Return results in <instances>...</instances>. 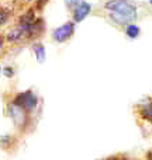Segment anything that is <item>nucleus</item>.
<instances>
[{"label": "nucleus", "instance_id": "nucleus-1", "mask_svg": "<svg viewBox=\"0 0 152 160\" xmlns=\"http://www.w3.org/2000/svg\"><path fill=\"white\" fill-rule=\"evenodd\" d=\"M106 8L111 11V18L118 24H127L137 17V8L123 0H110L106 3Z\"/></svg>", "mask_w": 152, "mask_h": 160}, {"label": "nucleus", "instance_id": "nucleus-11", "mask_svg": "<svg viewBox=\"0 0 152 160\" xmlns=\"http://www.w3.org/2000/svg\"><path fill=\"white\" fill-rule=\"evenodd\" d=\"M65 2H66V6L69 8H75L76 6L80 3V0H65Z\"/></svg>", "mask_w": 152, "mask_h": 160}, {"label": "nucleus", "instance_id": "nucleus-3", "mask_svg": "<svg viewBox=\"0 0 152 160\" xmlns=\"http://www.w3.org/2000/svg\"><path fill=\"white\" fill-rule=\"evenodd\" d=\"M73 30H75V25L73 22H65L64 25H61L59 28H56L54 31L52 37L56 42H65L66 39H69L73 34Z\"/></svg>", "mask_w": 152, "mask_h": 160}, {"label": "nucleus", "instance_id": "nucleus-6", "mask_svg": "<svg viewBox=\"0 0 152 160\" xmlns=\"http://www.w3.org/2000/svg\"><path fill=\"white\" fill-rule=\"evenodd\" d=\"M24 35H27V31L24 30L23 27H17V28H14L13 31H10L8 32V35H7V39L8 41H18V39H21Z\"/></svg>", "mask_w": 152, "mask_h": 160}, {"label": "nucleus", "instance_id": "nucleus-7", "mask_svg": "<svg viewBox=\"0 0 152 160\" xmlns=\"http://www.w3.org/2000/svg\"><path fill=\"white\" fill-rule=\"evenodd\" d=\"M34 53H35L37 56V61H38V63H44L45 62V48L42 47L41 44H35L34 45Z\"/></svg>", "mask_w": 152, "mask_h": 160}, {"label": "nucleus", "instance_id": "nucleus-14", "mask_svg": "<svg viewBox=\"0 0 152 160\" xmlns=\"http://www.w3.org/2000/svg\"><path fill=\"white\" fill-rule=\"evenodd\" d=\"M149 2H151V4H152V0H149Z\"/></svg>", "mask_w": 152, "mask_h": 160}, {"label": "nucleus", "instance_id": "nucleus-15", "mask_svg": "<svg viewBox=\"0 0 152 160\" xmlns=\"http://www.w3.org/2000/svg\"><path fill=\"white\" fill-rule=\"evenodd\" d=\"M0 73H2V69H0Z\"/></svg>", "mask_w": 152, "mask_h": 160}, {"label": "nucleus", "instance_id": "nucleus-9", "mask_svg": "<svg viewBox=\"0 0 152 160\" xmlns=\"http://www.w3.org/2000/svg\"><path fill=\"white\" fill-rule=\"evenodd\" d=\"M142 114H144L145 118H148V119H149V121L152 122V104L147 105V107L144 108V111H142Z\"/></svg>", "mask_w": 152, "mask_h": 160}, {"label": "nucleus", "instance_id": "nucleus-5", "mask_svg": "<svg viewBox=\"0 0 152 160\" xmlns=\"http://www.w3.org/2000/svg\"><path fill=\"white\" fill-rule=\"evenodd\" d=\"M10 117L13 118V121L16 122L17 125H21L23 122H24V118H25L24 117V110L13 102V104L10 105Z\"/></svg>", "mask_w": 152, "mask_h": 160}, {"label": "nucleus", "instance_id": "nucleus-10", "mask_svg": "<svg viewBox=\"0 0 152 160\" xmlns=\"http://www.w3.org/2000/svg\"><path fill=\"white\" fill-rule=\"evenodd\" d=\"M7 18H8V13L6 10H0V25L2 24H4L6 21H7Z\"/></svg>", "mask_w": 152, "mask_h": 160}, {"label": "nucleus", "instance_id": "nucleus-12", "mask_svg": "<svg viewBox=\"0 0 152 160\" xmlns=\"http://www.w3.org/2000/svg\"><path fill=\"white\" fill-rule=\"evenodd\" d=\"M13 69H11V68H6L4 69V75L7 76V78H10V76H13Z\"/></svg>", "mask_w": 152, "mask_h": 160}, {"label": "nucleus", "instance_id": "nucleus-8", "mask_svg": "<svg viewBox=\"0 0 152 160\" xmlns=\"http://www.w3.org/2000/svg\"><path fill=\"white\" fill-rule=\"evenodd\" d=\"M127 35L130 37V38H137V37L139 35V28L134 24H130L127 27Z\"/></svg>", "mask_w": 152, "mask_h": 160}, {"label": "nucleus", "instance_id": "nucleus-13", "mask_svg": "<svg viewBox=\"0 0 152 160\" xmlns=\"http://www.w3.org/2000/svg\"><path fill=\"white\" fill-rule=\"evenodd\" d=\"M2 44H3V41H2V38H0V47H2Z\"/></svg>", "mask_w": 152, "mask_h": 160}, {"label": "nucleus", "instance_id": "nucleus-4", "mask_svg": "<svg viewBox=\"0 0 152 160\" xmlns=\"http://www.w3.org/2000/svg\"><path fill=\"white\" fill-rule=\"evenodd\" d=\"M92 6L86 2H82L75 7V11H73V17H75V21H82L87 17V14L90 13Z\"/></svg>", "mask_w": 152, "mask_h": 160}, {"label": "nucleus", "instance_id": "nucleus-2", "mask_svg": "<svg viewBox=\"0 0 152 160\" xmlns=\"http://www.w3.org/2000/svg\"><path fill=\"white\" fill-rule=\"evenodd\" d=\"M14 104L21 107L24 111H31L37 107V97L34 96L33 91H25L16 97Z\"/></svg>", "mask_w": 152, "mask_h": 160}]
</instances>
